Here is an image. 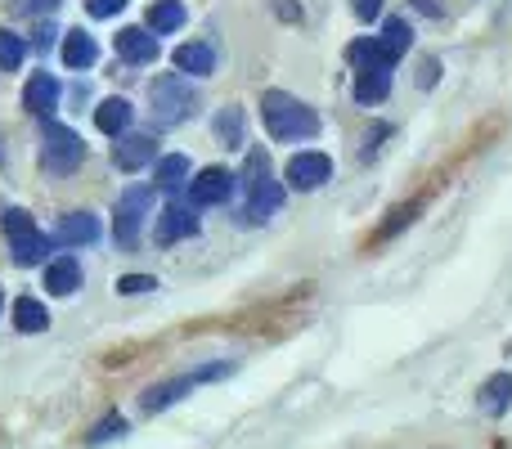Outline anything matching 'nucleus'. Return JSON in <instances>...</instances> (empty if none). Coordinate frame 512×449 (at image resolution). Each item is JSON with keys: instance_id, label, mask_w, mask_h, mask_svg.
Wrapping results in <instances>:
<instances>
[{"instance_id": "obj_14", "label": "nucleus", "mask_w": 512, "mask_h": 449, "mask_svg": "<svg viewBox=\"0 0 512 449\" xmlns=\"http://www.w3.org/2000/svg\"><path fill=\"white\" fill-rule=\"evenodd\" d=\"M373 41H378L382 63H387V68H396V63L405 59V50H409V41H414V36H409L405 18H387V23H382V36H373Z\"/></svg>"}, {"instance_id": "obj_24", "label": "nucleus", "mask_w": 512, "mask_h": 449, "mask_svg": "<svg viewBox=\"0 0 512 449\" xmlns=\"http://www.w3.org/2000/svg\"><path fill=\"white\" fill-rule=\"evenodd\" d=\"M158 189H180L185 185V176H189V158H180V153H171V158H162L158 162Z\"/></svg>"}, {"instance_id": "obj_15", "label": "nucleus", "mask_w": 512, "mask_h": 449, "mask_svg": "<svg viewBox=\"0 0 512 449\" xmlns=\"http://www.w3.org/2000/svg\"><path fill=\"white\" fill-rule=\"evenodd\" d=\"M131 117H135V108H131V99H122V95L104 99V104L95 108V126L104 135H126L131 131Z\"/></svg>"}, {"instance_id": "obj_19", "label": "nucleus", "mask_w": 512, "mask_h": 449, "mask_svg": "<svg viewBox=\"0 0 512 449\" xmlns=\"http://www.w3.org/2000/svg\"><path fill=\"white\" fill-rule=\"evenodd\" d=\"M95 59H99V45L90 41V32H81V27L63 32V63L68 68H90Z\"/></svg>"}, {"instance_id": "obj_9", "label": "nucleus", "mask_w": 512, "mask_h": 449, "mask_svg": "<svg viewBox=\"0 0 512 449\" xmlns=\"http://www.w3.org/2000/svg\"><path fill=\"white\" fill-rule=\"evenodd\" d=\"M230 194H234V176L225 167L198 171V180L189 185V198H194V207H216V203H225Z\"/></svg>"}, {"instance_id": "obj_32", "label": "nucleus", "mask_w": 512, "mask_h": 449, "mask_svg": "<svg viewBox=\"0 0 512 449\" xmlns=\"http://www.w3.org/2000/svg\"><path fill=\"white\" fill-rule=\"evenodd\" d=\"M270 5H274V14H279L283 23H297V18H301V9L292 5V0H270Z\"/></svg>"}, {"instance_id": "obj_10", "label": "nucleus", "mask_w": 512, "mask_h": 449, "mask_svg": "<svg viewBox=\"0 0 512 449\" xmlns=\"http://www.w3.org/2000/svg\"><path fill=\"white\" fill-rule=\"evenodd\" d=\"M99 238V221L90 212H68L59 225H54V238L50 243L59 247H90Z\"/></svg>"}, {"instance_id": "obj_22", "label": "nucleus", "mask_w": 512, "mask_h": 449, "mask_svg": "<svg viewBox=\"0 0 512 449\" xmlns=\"http://www.w3.org/2000/svg\"><path fill=\"white\" fill-rule=\"evenodd\" d=\"M185 27V5L180 0H158V5L149 9V32H180Z\"/></svg>"}, {"instance_id": "obj_3", "label": "nucleus", "mask_w": 512, "mask_h": 449, "mask_svg": "<svg viewBox=\"0 0 512 449\" xmlns=\"http://www.w3.org/2000/svg\"><path fill=\"white\" fill-rule=\"evenodd\" d=\"M149 104H153V117H158V126H180L189 113L198 108V95H194V86L189 81H180V77H158L149 86Z\"/></svg>"}, {"instance_id": "obj_23", "label": "nucleus", "mask_w": 512, "mask_h": 449, "mask_svg": "<svg viewBox=\"0 0 512 449\" xmlns=\"http://www.w3.org/2000/svg\"><path fill=\"white\" fill-rule=\"evenodd\" d=\"M45 324H50V315H45L41 301H32V297L14 301V328L18 333H45Z\"/></svg>"}, {"instance_id": "obj_16", "label": "nucleus", "mask_w": 512, "mask_h": 449, "mask_svg": "<svg viewBox=\"0 0 512 449\" xmlns=\"http://www.w3.org/2000/svg\"><path fill=\"white\" fill-rule=\"evenodd\" d=\"M153 153H158L153 135H122V144L113 149V162L122 171H140L144 162H153Z\"/></svg>"}, {"instance_id": "obj_28", "label": "nucleus", "mask_w": 512, "mask_h": 449, "mask_svg": "<svg viewBox=\"0 0 512 449\" xmlns=\"http://www.w3.org/2000/svg\"><path fill=\"white\" fill-rule=\"evenodd\" d=\"M158 288V279H149V274H122V279H117V292H122V297H135V292H153Z\"/></svg>"}, {"instance_id": "obj_20", "label": "nucleus", "mask_w": 512, "mask_h": 449, "mask_svg": "<svg viewBox=\"0 0 512 449\" xmlns=\"http://www.w3.org/2000/svg\"><path fill=\"white\" fill-rule=\"evenodd\" d=\"M391 95V68H364L355 77V99L360 104H382Z\"/></svg>"}, {"instance_id": "obj_13", "label": "nucleus", "mask_w": 512, "mask_h": 449, "mask_svg": "<svg viewBox=\"0 0 512 449\" xmlns=\"http://www.w3.org/2000/svg\"><path fill=\"white\" fill-rule=\"evenodd\" d=\"M198 234V216L189 212L185 203H171L162 207V221H158V243H180V238H194Z\"/></svg>"}, {"instance_id": "obj_25", "label": "nucleus", "mask_w": 512, "mask_h": 449, "mask_svg": "<svg viewBox=\"0 0 512 449\" xmlns=\"http://www.w3.org/2000/svg\"><path fill=\"white\" fill-rule=\"evenodd\" d=\"M23 54H27V45L18 41L14 32H5V27H0V68H5V72H18Z\"/></svg>"}, {"instance_id": "obj_5", "label": "nucleus", "mask_w": 512, "mask_h": 449, "mask_svg": "<svg viewBox=\"0 0 512 449\" xmlns=\"http://www.w3.org/2000/svg\"><path fill=\"white\" fill-rule=\"evenodd\" d=\"M81 158H86V144H81L77 131H68V126H50V131H45V149H41L45 171L72 176V171L81 167Z\"/></svg>"}, {"instance_id": "obj_11", "label": "nucleus", "mask_w": 512, "mask_h": 449, "mask_svg": "<svg viewBox=\"0 0 512 449\" xmlns=\"http://www.w3.org/2000/svg\"><path fill=\"white\" fill-rule=\"evenodd\" d=\"M117 54L126 63H153L158 59V36L149 27H126V32H117Z\"/></svg>"}, {"instance_id": "obj_30", "label": "nucleus", "mask_w": 512, "mask_h": 449, "mask_svg": "<svg viewBox=\"0 0 512 449\" xmlns=\"http://www.w3.org/2000/svg\"><path fill=\"white\" fill-rule=\"evenodd\" d=\"M9 9H18V14H54L59 0H9Z\"/></svg>"}, {"instance_id": "obj_26", "label": "nucleus", "mask_w": 512, "mask_h": 449, "mask_svg": "<svg viewBox=\"0 0 512 449\" xmlns=\"http://www.w3.org/2000/svg\"><path fill=\"white\" fill-rule=\"evenodd\" d=\"M122 432H131V427H126V418H122V414H108V418H99V423H95V432H90V445L117 441Z\"/></svg>"}, {"instance_id": "obj_18", "label": "nucleus", "mask_w": 512, "mask_h": 449, "mask_svg": "<svg viewBox=\"0 0 512 449\" xmlns=\"http://www.w3.org/2000/svg\"><path fill=\"white\" fill-rule=\"evenodd\" d=\"M176 68H180V72H189V77H212V72H216V54H212V45H203V41L180 45V50H176Z\"/></svg>"}, {"instance_id": "obj_12", "label": "nucleus", "mask_w": 512, "mask_h": 449, "mask_svg": "<svg viewBox=\"0 0 512 449\" xmlns=\"http://www.w3.org/2000/svg\"><path fill=\"white\" fill-rule=\"evenodd\" d=\"M54 104H59V81H54L50 72H32L27 86H23V108L36 113V117H45Z\"/></svg>"}, {"instance_id": "obj_4", "label": "nucleus", "mask_w": 512, "mask_h": 449, "mask_svg": "<svg viewBox=\"0 0 512 449\" xmlns=\"http://www.w3.org/2000/svg\"><path fill=\"white\" fill-rule=\"evenodd\" d=\"M5 238H9V247H14L18 265H41L45 256H50V247H54L50 234H41L27 212H5Z\"/></svg>"}, {"instance_id": "obj_6", "label": "nucleus", "mask_w": 512, "mask_h": 449, "mask_svg": "<svg viewBox=\"0 0 512 449\" xmlns=\"http://www.w3.org/2000/svg\"><path fill=\"white\" fill-rule=\"evenodd\" d=\"M230 373V364H212V369H198V373H185V378H176V382H158V387H149L144 391V414H158V409H167V405H176L185 391H194V387H203V382H212V378H225Z\"/></svg>"}, {"instance_id": "obj_29", "label": "nucleus", "mask_w": 512, "mask_h": 449, "mask_svg": "<svg viewBox=\"0 0 512 449\" xmlns=\"http://www.w3.org/2000/svg\"><path fill=\"white\" fill-rule=\"evenodd\" d=\"M126 9V0H86V14L90 18H117Z\"/></svg>"}, {"instance_id": "obj_8", "label": "nucleus", "mask_w": 512, "mask_h": 449, "mask_svg": "<svg viewBox=\"0 0 512 449\" xmlns=\"http://www.w3.org/2000/svg\"><path fill=\"white\" fill-rule=\"evenodd\" d=\"M328 176H333V162H328L324 153H297V158L283 167V180H288L292 189H319Z\"/></svg>"}, {"instance_id": "obj_21", "label": "nucleus", "mask_w": 512, "mask_h": 449, "mask_svg": "<svg viewBox=\"0 0 512 449\" xmlns=\"http://www.w3.org/2000/svg\"><path fill=\"white\" fill-rule=\"evenodd\" d=\"M508 405H512V373H495V378L481 387V409L486 414H508Z\"/></svg>"}, {"instance_id": "obj_7", "label": "nucleus", "mask_w": 512, "mask_h": 449, "mask_svg": "<svg viewBox=\"0 0 512 449\" xmlns=\"http://www.w3.org/2000/svg\"><path fill=\"white\" fill-rule=\"evenodd\" d=\"M149 203H153V194L149 189H126V198L117 203V221H113V238L131 252L135 243H140V221H144V212H149Z\"/></svg>"}, {"instance_id": "obj_2", "label": "nucleus", "mask_w": 512, "mask_h": 449, "mask_svg": "<svg viewBox=\"0 0 512 449\" xmlns=\"http://www.w3.org/2000/svg\"><path fill=\"white\" fill-rule=\"evenodd\" d=\"M243 189H248V221L252 225H265L274 212L283 207V185L274 180L270 171V158L261 149L248 153V171H243Z\"/></svg>"}, {"instance_id": "obj_17", "label": "nucleus", "mask_w": 512, "mask_h": 449, "mask_svg": "<svg viewBox=\"0 0 512 449\" xmlns=\"http://www.w3.org/2000/svg\"><path fill=\"white\" fill-rule=\"evenodd\" d=\"M45 288H50L54 297H72V292L81 288V265L72 261V256L50 261V265H45Z\"/></svg>"}, {"instance_id": "obj_1", "label": "nucleus", "mask_w": 512, "mask_h": 449, "mask_svg": "<svg viewBox=\"0 0 512 449\" xmlns=\"http://www.w3.org/2000/svg\"><path fill=\"white\" fill-rule=\"evenodd\" d=\"M261 122L265 131H270V140H310V135L319 131V117L315 108H306L297 95H288V90H265L261 95Z\"/></svg>"}, {"instance_id": "obj_27", "label": "nucleus", "mask_w": 512, "mask_h": 449, "mask_svg": "<svg viewBox=\"0 0 512 449\" xmlns=\"http://www.w3.org/2000/svg\"><path fill=\"white\" fill-rule=\"evenodd\" d=\"M216 135H221V140H239L243 135V117H239V108H221V117H216Z\"/></svg>"}, {"instance_id": "obj_31", "label": "nucleus", "mask_w": 512, "mask_h": 449, "mask_svg": "<svg viewBox=\"0 0 512 449\" xmlns=\"http://www.w3.org/2000/svg\"><path fill=\"white\" fill-rule=\"evenodd\" d=\"M351 9H355V18H360V23H373V18L382 14V0H351Z\"/></svg>"}]
</instances>
